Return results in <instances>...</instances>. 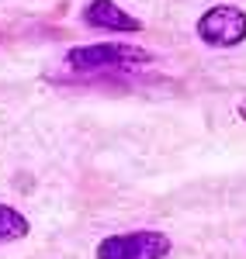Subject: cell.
I'll return each mask as SVG.
<instances>
[{
    "instance_id": "obj_1",
    "label": "cell",
    "mask_w": 246,
    "mask_h": 259,
    "mask_svg": "<svg viewBox=\"0 0 246 259\" xmlns=\"http://www.w3.org/2000/svg\"><path fill=\"white\" fill-rule=\"evenodd\" d=\"M69 69L80 73H101V69H128V66H149L153 52H146L139 45H125V41H101V45H77L66 52Z\"/></svg>"
},
{
    "instance_id": "obj_2",
    "label": "cell",
    "mask_w": 246,
    "mask_h": 259,
    "mask_svg": "<svg viewBox=\"0 0 246 259\" xmlns=\"http://www.w3.org/2000/svg\"><path fill=\"white\" fill-rule=\"evenodd\" d=\"M170 252V239L163 232H128L108 235L97 245V259H163Z\"/></svg>"
},
{
    "instance_id": "obj_3",
    "label": "cell",
    "mask_w": 246,
    "mask_h": 259,
    "mask_svg": "<svg viewBox=\"0 0 246 259\" xmlns=\"http://www.w3.org/2000/svg\"><path fill=\"white\" fill-rule=\"evenodd\" d=\"M198 38L212 49H232L246 38V14L239 7H212L208 14L198 18Z\"/></svg>"
},
{
    "instance_id": "obj_4",
    "label": "cell",
    "mask_w": 246,
    "mask_h": 259,
    "mask_svg": "<svg viewBox=\"0 0 246 259\" xmlns=\"http://www.w3.org/2000/svg\"><path fill=\"white\" fill-rule=\"evenodd\" d=\"M83 21L90 28H104V31H143V21L125 14L115 0H90L83 11Z\"/></svg>"
},
{
    "instance_id": "obj_5",
    "label": "cell",
    "mask_w": 246,
    "mask_h": 259,
    "mask_svg": "<svg viewBox=\"0 0 246 259\" xmlns=\"http://www.w3.org/2000/svg\"><path fill=\"white\" fill-rule=\"evenodd\" d=\"M28 235V218L14 211V207H7V204H0V245L4 242H18Z\"/></svg>"
},
{
    "instance_id": "obj_6",
    "label": "cell",
    "mask_w": 246,
    "mask_h": 259,
    "mask_svg": "<svg viewBox=\"0 0 246 259\" xmlns=\"http://www.w3.org/2000/svg\"><path fill=\"white\" fill-rule=\"evenodd\" d=\"M239 118L246 121V100H243V104H239Z\"/></svg>"
}]
</instances>
